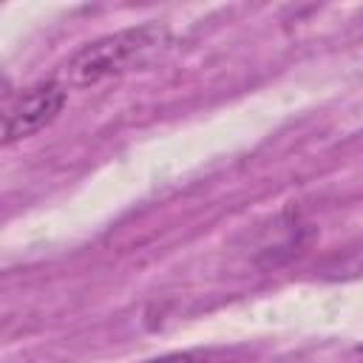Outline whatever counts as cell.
Masks as SVG:
<instances>
[{
  "label": "cell",
  "instance_id": "obj_3",
  "mask_svg": "<svg viewBox=\"0 0 363 363\" xmlns=\"http://www.w3.org/2000/svg\"><path fill=\"white\" fill-rule=\"evenodd\" d=\"M150 363H210V360L204 354L187 352V354H173V357H162V360H150Z\"/></svg>",
  "mask_w": 363,
  "mask_h": 363
},
{
  "label": "cell",
  "instance_id": "obj_1",
  "mask_svg": "<svg viewBox=\"0 0 363 363\" xmlns=\"http://www.w3.org/2000/svg\"><path fill=\"white\" fill-rule=\"evenodd\" d=\"M170 43V34L159 23H142L133 28H122L113 34H105L88 45H82L60 74V82L65 88H94L111 77H122L145 62H150L156 54H162Z\"/></svg>",
  "mask_w": 363,
  "mask_h": 363
},
{
  "label": "cell",
  "instance_id": "obj_2",
  "mask_svg": "<svg viewBox=\"0 0 363 363\" xmlns=\"http://www.w3.org/2000/svg\"><path fill=\"white\" fill-rule=\"evenodd\" d=\"M68 88L60 79H48L40 85H31L28 91H23L3 116V142L11 145L17 139H26L37 130H43L45 125H51L57 119V113L65 105V94Z\"/></svg>",
  "mask_w": 363,
  "mask_h": 363
}]
</instances>
